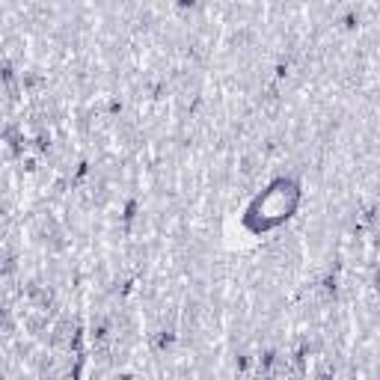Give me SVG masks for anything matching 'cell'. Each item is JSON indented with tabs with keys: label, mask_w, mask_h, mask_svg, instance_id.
<instances>
[{
	"label": "cell",
	"mask_w": 380,
	"mask_h": 380,
	"mask_svg": "<svg viewBox=\"0 0 380 380\" xmlns=\"http://www.w3.org/2000/svg\"><path fill=\"white\" fill-rule=\"evenodd\" d=\"M172 342H175V333H169V330H163V333H161V336L155 339V345H158L161 351H163V348H169Z\"/></svg>",
	"instance_id": "1"
},
{
	"label": "cell",
	"mask_w": 380,
	"mask_h": 380,
	"mask_svg": "<svg viewBox=\"0 0 380 380\" xmlns=\"http://www.w3.org/2000/svg\"><path fill=\"white\" fill-rule=\"evenodd\" d=\"M33 146H36L39 152H48V149H51V134H39V137L33 140Z\"/></svg>",
	"instance_id": "2"
},
{
	"label": "cell",
	"mask_w": 380,
	"mask_h": 380,
	"mask_svg": "<svg viewBox=\"0 0 380 380\" xmlns=\"http://www.w3.org/2000/svg\"><path fill=\"white\" fill-rule=\"evenodd\" d=\"M265 380H273V378H271V375H268V378H265Z\"/></svg>",
	"instance_id": "3"
}]
</instances>
